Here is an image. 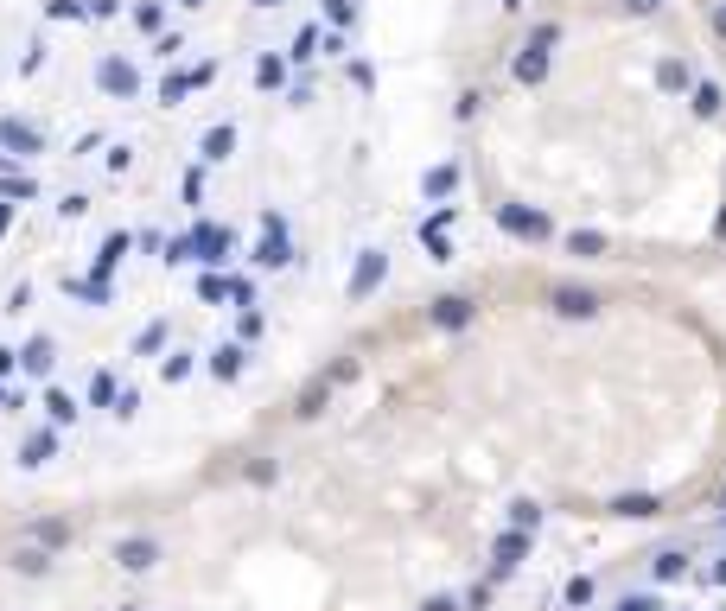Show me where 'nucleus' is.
<instances>
[{"mask_svg": "<svg viewBox=\"0 0 726 611\" xmlns=\"http://www.w3.org/2000/svg\"><path fill=\"white\" fill-rule=\"evenodd\" d=\"M446 166L529 255L726 261V77L669 0L484 7L446 77Z\"/></svg>", "mask_w": 726, "mask_h": 611, "instance_id": "obj_1", "label": "nucleus"}, {"mask_svg": "<svg viewBox=\"0 0 726 611\" xmlns=\"http://www.w3.org/2000/svg\"><path fill=\"white\" fill-rule=\"evenodd\" d=\"M682 13V26L695 32V45L714 58V71L726 77V0H669Z\"/></svg>", "mask_w": 726, "mask_h": 611, "instance_id": "obj_2", "label": "nucleus"}]
</instances>
